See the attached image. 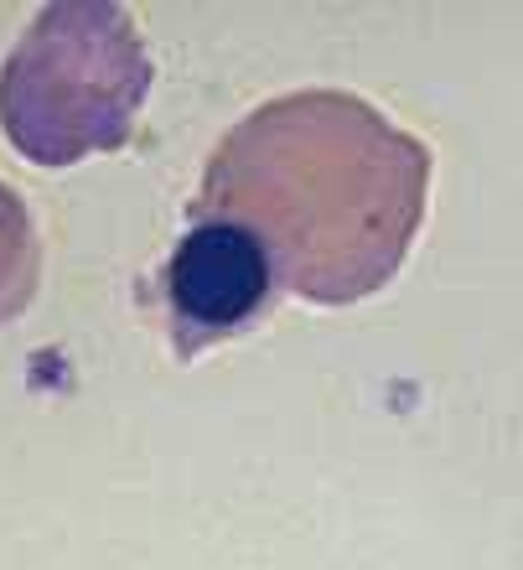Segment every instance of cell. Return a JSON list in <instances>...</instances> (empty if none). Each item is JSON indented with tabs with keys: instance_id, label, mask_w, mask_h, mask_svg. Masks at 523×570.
Returning <instances> with one entry per match:
<instances>
[{
	"instance_id": "obj_1",
	"label": "cell",
	"mask_w": 523,
	"mask_h": 570,
	"mask_svg": "<svg viewBox=\"0 0 523 570\" xmlns=\"http://www.w3.org/2000/svg\"><path fill=\"white\" fill-rule=\"evenodd\" d=\"M425 203V140L347 89H296L218 140L193 218L244 228L300 301L353 306L399 275Z\"/></svg>"
},
{
	"instance_id": "obj_2",
	"label": "cell",
	"mask_w": 523,
	"mask_h": 570,
	"mask_svg": "<svg viewBox=\"0 0 523 570\" xmlns=\"http://www.w3.org/2000/svg\"><path fill=\"white\" fill-rule=\"evenodd\" d=\"M150 52L115 0H52L0 62V130L31 166H78L135 136Z\"/></svg>"
},
{
	"instance_id": "obj_3",
	"label": "cell",
	"mask_w": 523,
	"mask_h": 570,
	"mask_svg": "<svg viewBox=\"0 0 523 570\" xmlns=\"http://www.w3.org/2000/svg\"><path fill=\"white\" fill-rule=\"evenodd\" d=\"M269 291H275V275L244 228L193 218L161 271L166 327H171L177 358H197L208 343L255 327L269 306Z\"/></svg>"
},
{
	"instance_id": "obj_4",
	"label": "cell",
	"mask_w": 523,
	"mask_h": 570,
	"mask_svg": "<svg viewBox=\"0 0 523 570\" xmlns=\"http://www.w3.org/2000/svg\"><path fill=\"white\" fill-rule=\"evenodd\" d=\"M42 285V239L31 224V208L16 187L0 181V327L27 316Z\"/></svg>"
}]
</instances>
